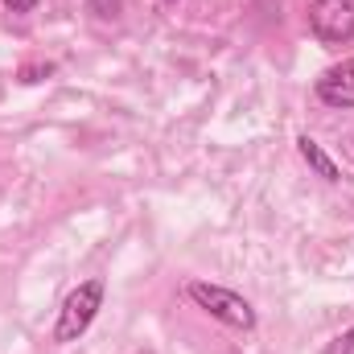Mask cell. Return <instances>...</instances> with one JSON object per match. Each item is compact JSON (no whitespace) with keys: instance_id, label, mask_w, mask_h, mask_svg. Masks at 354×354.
Returning <instances> with one entry per match:
<instances>
[{"instance_id":"cell-1","label":"cell","mask_w":354,"mask_h":354,"mask_svg":"<svg viewBox=\"0 0 354 354\" xmlns=\"http://www.w3.org/2000/svg\"><path fill=\"white\" fill-rule=\"evenodd\" d=\"M185 292H189V301H194L198 309H206V313H210V317H218L223 326H235V330H252V326H256V313H252V305H248L239 292L223 288V284L194 280Z\"/></svg>"},{"instance_id":"cell-2","label":"cell","mask_w":354,"mask_h":354,"mask_svg":"<svg viewBox=\"0 0 354 354\" xmlns=\"http://www.w3.org/2000/svg\"><path fill=\"white\" fill-rule=\"evenodd\" d=\"M99 309H103V280H87V284H79V288L66 297L62 313H58L54 342H75L91 322H95V313H99Z\"/></svg>"},{"instance_id":"cell-3","label":"cell","mask_w":354,"mask_h":354,"mask_svg":"<svg viewBox=\"0 0 354 354\" xmlns=\"http://www.w3.org/2000/svg\"><path fill=\"white\" fill-rule=\"evenodd\" d=\"M309 25L326 46H346L354 37V0H313Z\"/></svg>"},{"instance_id":"cell-4","label":"cell","mask_w":354,"mask_h":354,"mask_svg":"<svg viewBox=\"0 0 354 354\" xmlns=\"http://www.w3.org/2000/svg\"><path fill=\"white\" fill-rule=\"evenodd\" d=\"M317 99L330 107H354V58L342 66H330L317 79Z\"/></svg>"},{"instance_id":"cell-5","label":"cell","mask_w":354,"mask_h":354,"mask_svg":"<svg viewBox=\"0 0 354 354\" xmlns=\"http://www.w3.org/2000/svg\"><path fill=\"white\" fill-rule=\"evenodd\" d=\"M297 145H301V157L309 161V169H313V174L326 177V181H338V165H334V161L326 157V149H322V145H317L313 136H301Z\"/></svg>"},{"instance_id":"cell-6","label":"cell","mask_w":354,"mask_h":354,"mask_svg":"<svg viewBox=\"0 0 354 354\" xmlns=\"http://www.w3.org/2000/svg\"><path fill=\"white\" fill-rule=\"evenodd\" d=\"M326 354H354V326L346 330V334H338V338L326 346Z\"/></svg>"},{"instance_id":"cell-7","label":"cell","mask_w":354,"mask_h":354,"mask_svg":"<svg viewBox=\"0 0 354 354\" xmlns=\"http://www.w3.org/2000/svg\"><path fill=\"white\" fill-rule=\"evenodd\" d=\"M91 8H95L99 17H120V8H124V0H91Z\"/></svg>"},{"instance_id":"cell-8","label":"cell","mask_w":354,"mask_h":354,"mask_svg":"<svg viewBox=\"0 0 354 354\" xmlns=\"http://www.w3.org/2000/svg\"><path fill=\"white\" fill-rule=\"evenodd\" d=\"M4 4H8V8H12V12H29V8H33V4H37V0H4Z\"/></svg>"},{"instance_id":"cell-9","label":"cell","mask_w":354,"mask_h":354,"mask_svg":"<svg viewBox=\"0 0 354 354\" xmlns=\"http://www.w3.org/2000/svg\"><path fill=\"white\" fill-rule=\"evenodd\" d=\"M165 4H177V0H165Z\"/></svg>"},{"instance_id":"cell-10","label":"cell","mask_w":354,"mask_h":354,"mask_svg":"<svg viewBox=\"0 0 354 354\" xmlns=\"http://www.w3.org/2000/svg\"><path fill=\"white\" fill-rule=\"evenodd\" d=\"M145 354H149V351H145Z\"/></svg>"}]
</instances>
